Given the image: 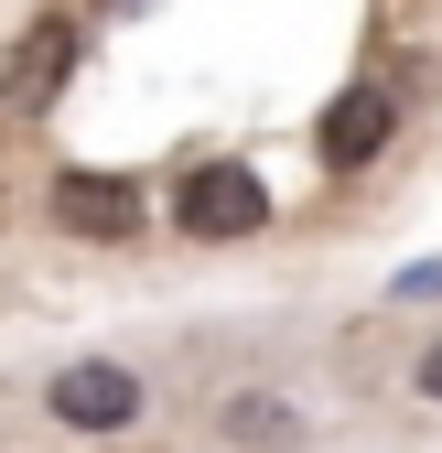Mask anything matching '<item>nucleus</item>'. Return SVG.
Segmentation results:
<instances>
[{
    "label": "nucleus",
    "instance_id": "7",
    "mask_svg": "<svg viewBox=\"0 0 442 453\" xmlns=\"http://www.w3.org/2000/svg\"><path fill=\"white\" fill-rule=\"evenodd\" d=\"M421 400H442V346H431V357H421Z\"/></svg>",
    "mask_w": 442,
    "mask_h": 453
},
{
    "label": "nucleus",
    "instance_id": "6",
    "mask_svg": "<svg viewBox=\"0 0 442 453\" xmlns=\"http://www.w3.org/2000/svg\"><path fill=\"white\" fill-rule=\"evenodd\" d=\"M216 432H227L238 453H292L302 442V411L281 400V388H238V400H216Z\"/></svg>",
    "mask_w": 442,
    "mask_h": 453
},
{
    "label": "nucleus",
    "instance_id": "8",
    "mask_svg": "<svg viewBox=\"0 0 442 453\" xmlns=\"http://www.w3.org/2000/svg\"><path fill=\"white\" fill-rule=\"evenodd\" d=\"M108 12H119V0H108Z\"/></svg>",
    "mask_w": 442,
    "mask_h": 453
},
{
    "label": "nucleus",
    "instance_id": "5",
    "mask_svg": "<svg viewBox=\"0 0 442 453\" xmlns=\"http://www.w3.org/2000/svg\"><path fill=\"white\" fill-rule=\"evenodd\" d=\"M43 411L65 421V432H130V421H141V378L108 367V357H76V367H54Z\"/></svg>",
    "mask_w": 442,
    "mask_h": 453
},
{
    "label": "nucleus",
    "instance_id": "3",
    "mask_svg": "<svg viewBox=\"0 0 442 453\" xmlns=\"http://www.w3.org/2000/svg\"><path fill=\"white\" fill-rule=\"evenodd\" d=\"M65 76H76V22L43 12V22H22L11 65H0V108H11V119H43V108L65 97Z\"/></svg>",
    "mask_w": 442,
    "mask_h": 453
},
{
    "label": "nucleus",
    "instance_id": "2",
    "mask_svg": "<svg viewBox=\"0 0 442 453\" xmlns=\"http://www.w3.org/2000/svg\"><path fill=\"white\" fill-rule=\"evenodd\" d=\"M54 226H65V238H87V249H119V238H141V226H151V205H141L130 173L76 162V173H54Z\"/></svg>",
    "mask_w": 442,
    "mask_h": 453
},
{
    "label": "nucleus",
    "instance_id": "4",
    "mask_svg": "<svg viewBox=\"0 0 442 453\" xmlns=\"http://www.w3.org/2000/svg\"><path fill=\"white\" fill-rule=\"evenodd\" d=\"M400 141V97L377 87V76H356L335 108H324V130H313V151H324V173H367L377 151Z\"/></svg>",
    "mask_w": 442,
    "mask_h": 453
},
{
    "label": "nucleus",
    "instance_id": "1",
    "mask_svg": "<svg viewBox=\"0 0 442 453\" xmlns=\"http://www.w3.org/2000/svg\"><path fill=\"white\" fill-rule=\"evenodd\" d=\"M173 226H184V238H205V249H238V238H259V226H270V195H259L248 162H194L184 195H173Z\"/></svg>",
    "mask_w": 442,
    "mask_h": 453
}]
</instances>
